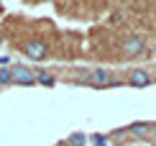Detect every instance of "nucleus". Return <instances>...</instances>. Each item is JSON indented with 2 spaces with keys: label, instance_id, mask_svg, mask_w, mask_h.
<instances>
[{
  "label": "nucleus",
  "instance_id": "f257e3e1",
  "mask_svg": "<svg viewBox=\"0 0 156 146\" xmlns=\"http://www.w3.org/2000/svg\"><path fill=\"white\" fill-rule=\"evenodd\" d=\"M110 79H113V72L102 69V67H97V69H82L80 75H77V82H80V85H92V87H97V90L108 87Z\"/></svg>",
  "mask_w": 156,
  "mask_h": 146
},
{
  "label": "nucleus",
  "instance_id": "f03ea898",
  "mask_svg": "<svg viewBox=\"0 0 156 146\" xmlns=\"http://www.w3.org/2000/svg\"><path fill=\"white\" fill-rule=\"evenodd\" d=\"M13 82L16 85H36V72L28 69L26 64H16L13 67Z\"/></svg>",
  "mask_w": 156,
  "mask_h": 146
},
{
  "label": "nucleus",
  "instance_id": "7ed1b4c3",
  "mask_svg": "<svg viewBox=\"0 0 156 146\" xmlns=\"http://www.w3.org/2000/svg\"><path fill=\"white\" fill-rule=\"evenodd\" d=\"M151 75H148L146 69H128V85H133V87H146V85H151Z\"/></svg>",
  "mask_w": 156,
  "mask_h": 146
},
{
  "label": "nucleus",
  "instance_id": "20e7f679",
  "mask_svg": "<svg viewBox=\"0 0 156 146\" xmlns=\"http://www.w3.org/2000/svg\"><path fill=\"white\" fill-rule=\"evenodd\" d=\"M144 38L141 36H128V38H123V54L126 57H136V54H141L144 51Z\"/></svg>",
  "mask_w": 156,
  "mask_h": 146
},
{
  "label": "nucleus",
  "instance_id": "39448f33",
  "mask_svg": "<svg viewBox=\"0 0 156 146\" xmlns=\"http://www.w3.org/2000/svg\"><path fill=\"white\" fill-rule=\"evenodd\" d=\"M23 51H26L28 59H44V57H46V46H44V41H36V38L26 44Z\"/></svg>",
  "mask_w": 156,
  "mask_h": 146
},
{
  "label": "nucleus",
  "instance_id": "423d86ee",
  "mask_svg": "<svg viewBox=\"0 0 156 146\" xmlns=\"http://www.w3.org/2000/svg\"><path fill=\"white\" fill-rule=\"evenodd\" d=\"M151 128H154L151 123H133V126H128L126 131H128L133 138H146L148 133H151Z\"/></svg>",
  "mask_w": 156,
  "mask_h": 146
},
{
  "label": "nucleus",
  "instance_id": "0eeeda50",
  "mask_svg": "<svg viewBox=\"0 0 156 146\" xmlns=\"http://www.w3.org/2000/svg\"><path fill=\"white\" fill-rule=\"evenodd\" d=\"M64 144H67V146H84V144H87V136H84L82 131H77V133H72Z\"/></svg>",
  "mask_w": 156,
  "mask_h": 146
},
{
  "label": "nucleus",
  "instance_id": "6e6552de",
  "mask_svg": "<svg viewBox=\"0 0 156 146\" xmlns=\"http://www.w3.org/2000/svg\"><path fill=\"white\" fill-rule=\"evenodd\" d=\"M13 82V67H3L0 69V85H8Z\"/></svg>",
  "mask_w": 156,
  "mask_h": 146
},
{
  "label": "nucleus",
  "instance_id": "1a4fd4ad",
  "mask_svg": "<svg viewBox=\"0 0 156 146\" xmlns=\"http://www.w3.org/2000/svg\"><path fill=\"white\" fill-rule=\"evenodd\" d=\"M36 82H41V85H54V77H51L49 72H38V75H36Z\"/></svg>",
  "mask_w": 156,
  "mask_h": 146
},
{
  "label": "nucleus",
  "instance_id": "9d476101",
  "mask_svg": "<svg viewBox=\"0 0 156 146\" xmlns=\"http://www.w3.org/2000/svg\"><path fill=\"white\" fill-rule=\"evenodd\" d=\"M108 141H110V138L105 133H95L92 136V146H108Z\"/></svg>",
  "mask_w": 156,
  "mask_h": 146
},
{
  "label": "nucleus",
  "instance_id": "9b49d317",
  "mask_svg": "<svg viewBox=\"0 0 156 146\" xmlns=\"http://www.w3.org/2000/svg\"><path fill=\"white\" fill-rule=\"evenodd\" d=\"M56 146H67V144H56Z\"/></svg>",
  "mask_w": 156,
  "mask_h": 146
},
{
  "label": "nucleus",
  "instance_id": "f8f14e48",
  "mask_svg": "<svg viewBox=\"0 0 156 146\" xmlns=\"http://www.w3.org/2000/svg\"><path fill=\"white\" fill-rule=\"evenodd\" d=\"M0 44H3V36H0Z\"/></svg>",
  "mask_w": 156,
  "mask_h": 146
}]
</instances>
